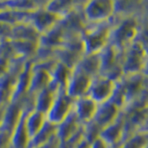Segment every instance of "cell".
<instances>
[{"instance_id":"83f0119b","label":"cell","mask_w":148,"mask_h":148,"mask_svg":"<svg viewBox=\"0 0 148 148\" xmlns=\"http://www.w3.org/2000/svg\"><path fill=\"white\" fill-rule=\"evenodd\" d=\"M16 57L34 60L38 49V43L32 41H11Z\"/></svg>"},{"instance_id":"ac0fdd59","label":"cell","mask_w":148,"mask_h":148,"mask_svg":"<svg viewBox=\"0 0 148 148\" xmlns=\"http://www.w3.org/2000/svg\"><path fill=\"white\" fill-rule=\"evenodd\" d=\"M23 113L22 108L18 101H11L10 103L8 104L6 106V110H5L4 119L2 126L0 129L8 131L9 132H13L14 128L16 127L18 122L20 121Z\"/></svg>"},{"instance_id":"9a60e30c","label":"cell","mask_w":148,"mask_h":148,"mask_svg":"<svg viewBox=\"0 0 148 148\" xmlns=\"http://www.w3.org/2000/svg\"><path fill=\"white\" fill-rule=\"evenodd\" d=\"M100 138L109 147L119 146L123 140V119L121 115L112 124L102 130Z\"/></svg>"},{"instance_id":"f1b7e54d","label":"cell","mask_w":148,"mask_h":148,"mask_svg":"<svg viewBox=\"0 0 148 148\" xmlns=\"http://www.w3.org/2000/svg\"><path fill=\"white\" fill-rule=\"evenodd\" d=\"M47 121L46 116L37 110H32V112L25 116V126L30 138L34 136L38 132L45 123Z\"/></svg>"},{"instance_id":"30bf717a","label":"cell","mask_w":148,"mask_h":148,"mask_svg":"<svg viewBox=\"0 0 148 148\" xmlns=\"http://www.w3.org/2000/svg\"><path fill=\"white\" fill-rule=\"evenodd\" d=\"M85 1L80 0L78 6L66 16L61 18L59 23L65 31V34L82 35L84 32L87 22L82 12V7Z\"/></svg>"},{"instance_id":"ffe728a7","label":"cell","mask_w":148,"mask_h":148,"mask_svg":"<svg viewBox=\"0 0 148 148\" xmlns=\"http://www.w3.org/2000/svg\"><path fill=\"white\" fill-rule=\"evenodd\" d=\"M39 38L40 34L28 21L11 27L9 36L11 41H32L38 43Z\"/></svg>"},{"instance_id":"ba28073f","label":"cell","mask_w":148,"mask_h":148,"mask_svg":"<svg viewBox=\"0 0 148 148\" xmlns=\"http://www.w3.org/2000/svg\"><path fill=\"white\" fill-rule=\"evenodd\" d=\"M116 87V83L103 75H97L92 79L87 96L94 100L97 105L110 100Z\"/></svg>"},{"instance_id":"d6986e66","label":"cell","mask_w":148,"mask_h":148,"mask_svg":"<svg viewBox=\"0 0 148 148\" xmlns=\"http://www.w3.org/2000/svg\"><path fill=\"white\" fill-rule=\"evenodd\" d=\"M58 91L59 89H58L52 83H50L44 90H42L38 94H36L34 110L39 111L41 113H44L46 116V113L50 109Z\"/></svg>"},{"instance_id":"f35d334b","label":"cell","mask_w":148,"mask_h":148,"mask_svg":"<svg viewBox=\"0 0 148 148\" xmlns=\"http://www.w3.org/2000/svg\"><path fill=\"white\" fill-rule=\"evenodd\" d=\"M57 50L47 48V47H44V46H41L38 45V49H37L34 59L32 60V61L34 62L45 61V60L56 58V53H57Z\"/></svg>"},{"instance_id":"8992f818","label":"cell","mask_w":148,"mask_h":148,"mask_svg":"<svg viewBox=\"0 0 148 148\" xmlns=\"http://www.w3.org/2000/svg\"><path fill=\"white\" fill-rule=\"evenodd\" d=\"M82 12L87 23L106 22L114 15V0H86Z\"/></svg>"},{"instance_id":"d4e9b609","label":"cell","mask_w":148,"mask_h":148,"mask_svg":"<svg viewBox=\"0 0 148 148\" xmlns=\"http://www.w3.org/2000/svg\"><path fill=\"white\" fill-rule=\"evenodd\" d=\"M56 136H57V125L51 123L47 120L40 131L31 138L29 148L39 147Z\"/></svg>"},{"instance_id":"1f68e13d","label":"cell","mask_w":148,"mask_h":148,"mask_svg":"<svg viewBox=\"0 0 148 148\" xmlns=\"http://www.w3.org/2000/svg\"><path fill=\"white\" fill-rule=\"evenodd\" d=\"M30 13L15 10V9L5 8L0 11V22L4 24L13 27L20 23L28 21Z\"/></svg>"},{"instance_id":"8d00e7d4","label":"cell","mask_w":148,"mask_h":148,"mask_svg":"<svg viewBox=\"0 0 148 148\" xmlns=\"http://www.w3.org/2000/svg\"><path fill=\"white\" fill-rule=\"evenodd\" d=\"M83 141H84V137H83V125H82V128L77 132L74 133L72 136L69 137L64 141L59 142L58 148H77Z\"/></svg>"},{"instance_id":"484cf974","label":"cell","mask_w":148,"mask_h":148,"mask_svg":"<svg viewBox=\"0 0 148 148\" xmlns=\"http://www.w3.org/2000/svg\"><path fill=\"white\" fill-rule=\"evenodd\" d=\"M79 3L80 0H54V1L47 0L45 7L50 12L56 14L60 18H63L72 11Z\"/></svg>"},{"instance_id":"44dd1931","label":"cell","mask_w":148,"mask_h":148,"mask_svg":"<svg viewBox=\"0 0 148 148\" xmlns=\"http://www.w3.org/2000/svg\"><path fill=\"white\" fill-rule=\"evenodd\" d=\"M92 79L100 74V61L98 54H83L74 68Z\"/></svg>"},{"instance_id":"cb8c5ba5","label":"cell","mask_w":148,"mask_h":148,"mask_svg":"<svg viewBox=\"0 0 148 148\" xmlns=\"http://www.w3.org/2000/svg\"><path fill=\"white\" fill-rule=\"evenodd\" d=\"M50 83L51 76L49 72L43 71V69L32 68V75L28 92H31L32 95H36L42 90H44L45 88L47 87Z\"/></svg>"},{"instance_id":"f6af8a7d","label":"cell","mask_w":148,"mask_h":148,"mask_svg":"<svg viewBox=\"0 0 148 148\" xmlns=\"http://www.w3.org/2000/svg\"><path fill=\"white\" fill-rule=\"evenodd\" d=\"M89 147H90V145H89V143H86L85 141H83L77 148H89Z\"/></svg>"},{"instance_id":"bcb514c9","label":"cell","mask_w":148,"mask_h":148,"mask_svg":"<svg viewBox=\"0 0 148 148\" xmlns=\"http://www.w3.org/2000/svg\"><path fill=\"white\" fill-rule=\"evenodd\" d=\"M6 8V5H5V0H0V11Z\"/></svg>"},{"instance_id":"b9f144b4","label":"cell","mask_w":148,"mask_h":148,"mask_svg":"<svg viewBox=\"0 0 148 148\" xmlns=\"http://www.w3.org/2000/svg\"><path fill=\"white\" fill-rule=\"evenodd\" d=\"M9 61L10 60L0 58V77H2L5 73L8 72L9 67Z\"/></svg>"},{"instance_id":"2e32d148","label":"cell","mask_w":148,"mask_h":148,"mask_svg":"<svg viewBox=\"0 0 148 148\" xmlns=\"http://www.w3.org/2000/svg\"><path fill=\"white\" fill-rule=\"evenodd\" d=\"M18 76L20 74L8 69V72L0 77V105L7 106L13 100Z\"/></svg>"},{"instance_id":"7402d4cb","label":"cell","mask_w":148,"mask_h":148,"mask_svg":"<svg viewBox=\"0 0 148 148\" xmlns=\"http://www.w3.org/2000/svg\"><path fill=\"white\" fill-rule=\"evenodd\" d=\"M25 116L26 114L22 115L20 121L13 130L9 148H29L31 138L25 126Z\"/></svg>"},{"instance_id":"e575fe53","label":"cell","mask_w":148,"mask_h":148,"mask_svg":"<svg viewBox=\"0 0 148 148\" xmlns=\"http://www.w3.org/2000/svg\"><path fill=\"white\" fill-rule=\"evenodd\" d=\"M148 147V132H139L126 139L119 148H146Z\"/></svg>"},{"instance_id":"e0dca14e","label":"cell","mask_w":148,"mask_h":148,"mask_svg":"<svg viewBox=\"0 0 148 148\" xmlns=\"http://www.w3.org/2000/svg\"><path fill=\"white\" fill-rule=\"evenodd\" d=\"M65 38V31L58 22L52 29L40 35L38 45L51 49H58L61 47Z\"/></svg>"},{"instance_id":"5b68a950","label":"cell","mask_w":148,"mask_h":148,"mask_svg":"<svg viewBox=\"0 0 148 148\" xmlns=\"http://www.w3.org/2000/svg\"><path fill=\"white\" fill-rule=\"evenodd\" d=\"M100 61V75L117 83L124 76L121 68V51L108 45L98 53Z\"/></svg>"},{"instance_id":"7c38bea8","label":"cell","mask_w":148,"mask_h":148,"mask_svg":"<svg viewBox=\"0 0 148 148\" xmlns=\"http://www.w3.org/2000/svg\"><path fill=\"white\" fill-rule=\"evenodd\" d=\"M114 14L119 17L142 16L148 14L147 0H117L114 1Z\"/></svg>"},{"instance_id":"4fadbf2b","label":"cell","mask_w":148,"mask_h":148,"mask_svg":"<svg viewBox=\"0 0 148 148\" xmlns=\"http://www.w3.org/2000/svg\"><path fill=\"white\" fill-rule=\"evenodd\" d=\"M97 106L98 105L89 96H83L74 100L73 112L81 124L85 125L94 119Z\"/></svg>"},{"instance_id":"74e56055","label":"cell","mask_w":148,"mask_h":148,"mask_svg":"<svg viewBox=\"0 0 148 148\" xmlns=\"http://www.w3.org/2000/svg\"><path fill=\"white\" fill-rule=\"evenodd\" d=\"M0 58H6L8 60H11L16 58L11 40L5 39L0 41Z\"/></svg>"},{"instance_id":"7dc6e473","label":"cell","mask_w":148,"mask_h":148,"mask_svg":"<svg viewBox=\"0 0 148 148\" xmlns=\"http://www.w3.org/2000/svg\"><path fill=\"white\" fill-rule=\"evenodd\" d=\"M119 146H114V147H111V148H119Z\"/></svg>"},{"instance_id":"3957f363","label":"cell","mask_w":148,"mask_h":148,"mask_svg":"<svg viewBox=\"0 0 148 148\" xmlns=\"http://www.w3.org/2000/svg\"><path fill=\"white\" fill-rule=\"evenodd\" d=\"M148 53L147 45L139 41L121 51V68L124 75L145 73L147 74Z\"/></svg>"},{"instance_id":"52a82bcc","label":"cell","mask_w":148,"mask_h":148,"mask_svg":"<svg viewBox=\"0 0 148 148\" xmlns=\"http://www.w3.org/2000/svg\"><path fill=\"white\" fill-rule=\"evenodd\" d=\"M74 100L69 97L65 90H59L56 98L46 113V119L49 122L58 125L72 112Z\"/></svg>"},{"instance_id":"ab89813d","label":"cell","mask_w":148,"mask_h":148,"mask_svg":"<svg viewBox=\"0 0 148 148\" xmlns=\"http://www.w3.org/2000/svg\"><path fill=\"white\" fill-rule=\"evenodd\" d=\"M11 27L0 22V41L5 39H9L10 36Z\"/></svg>"},{"instance_id":"5bb4252c","label":"cell","mask_w":148,"mask_h":148,"mask_svg":"<svg viewBox=\"0 0 148 148\" xmlns=\"http://www.w3.org/2000/svg\"><path fill=\"white\" fill-rule=\"evenodd\" d=\"M120 113H121V109L119 108L111 101H108L106 103L98 105L92 121H95L103 130L108 125L115 122L119 119Z\"/></svg>"},{"instance_id":"7bdbcfd3","label":"cell","mask_w":148,"mask_h":148,"mask_svg":"<svg viewBox=\"0 0 148 148\" xmlns=\"http://www.w3.org/2000/svg\"><path fill=\"white\" fill-rule=\"evenodd\" d=\"M89 148H111V147H109L108 145H106V143L102 140L101 138H98L95 142L90 143Z\"/></svg>"},{"instance_id":"603a6c76","label":"cell","mask_w":148,"mask_h":148,"mask_svg":"<svg viewBox=\"0 0 148 148\" xmlns=\"http://www.w3.org/2000/svg\"><path fill=\"white\" fill-rule=\"evenodd\" d=\"M82 125L79 121V119L74 114L73 110L63 121L57 125V137L59 142L64 141L69 137L72 136L82 128Z\"/></svg>"},{"instance_id":"9c48e42d","label":"cell","mask_w":148,"mask_h":148,"mask_svg":"<svg viewBox=\"0 0 148 148\" xmlns=\"http://www.w3.org/2000/svg\"><path fill=\"white\" fill-rule=\"evenodd\" d=\"M45 6L31 12L29 14V18H28L27 21L39 32L40 35L51 30L61 20L60 17L47 10Z\"/></svg>"},{"instance_id":"60d3db41","label":"cell","mask_w":148,"mask_h":148,"mask_svg":"<svg viewBox=\"0 0 148 148\" xmlns=\"http://www.w3.org/2000/svg\"><path fill=\"white\" fill-rule=\"evenodd\" d=\"M59 146V140L58 138L56 136L53 139H51L50 141H48L47 143H44L41 146L37 147V148H58Z\"/></svg>"},{"instance_id":"d590c367","label":"cell","mask_w":148,"mask_h":148,"mask_svg":"<svg viewBox=\"0 0 148 148\" xmlns=\"http://www.w3.org/2000/svg\"><path fill=\"white\" fill-rule=\"evenodd\" d=\"M101 132L102 129L92 120L91 122L83 125V137H84V141L90 145L92 142H95L98 138H100Z\"/></svg>"},{"instance_id":"6da1fadb","label":"cell","mask_w":148,"mask_h":148,"mask_svg":"<svg viewBox=\"0 0 148 148\" xmlns=\"http://www.w3.org/2000/svg\"><path fill=\"white\" fill-rule=\"evenodd\" d=\"M108 21L111 25L109 45L123 51L137 40L142 26L148 21V14L132 17H119L114 14Z\"/></svg>"},{"instance_id":"7a4b0ae2","label":"cell","mask_w":148,"mask_h":148,"mask_svg":"<svg viewBox=\"0 0 148 148\" xmlns=\"http://www.w3.org/2000/svg\"><path fill=\"white\" fill-rule=\"evenodd\" d=\"M147 89L148 74L124 75L121 80L116 83L114 92L109 101L122 110L130 102L147 92Z\"/></svg>"},{"instance_id":"f546056e","label":"cell","mask_w":148,"mask_h":148,"mask_svg":"<svg viewBox=\"0 0 148 148\" xmlns=\"http://www.w3.org/2000/svg\"><path fill=\"white\" fill-rule=\"evenodd\" d=\"M31 75H32V60H29L27 62L24 69L18 77L15 94L13 96V100H18L24 95H26L29 90L30 86V81H31Z\"/></svg>"},{"instance_id":"836d02e7","label":"cell","mask_w":148,"mask_h":148,"mask_svg":"<svg viewBox=\"0 0 148 148\" xmlns=\"http://www.w3.org/2000/svg\"><path fill=\"white\" fill-rule=\"evenodd\" d=\"M61 47L80 55L84 54V46L82 35L80 34H65V38Z\"/></svg>"},{"instance_id":"4316f807","label":"cell","mask_w":148,"mask_h":148,"mask_svg":"<svg viewBox=\"0 0 148 148\" xmlns=\"http://www.w3.org/2000/svg\"><path fill=\"white\" fill-rule=\"evenodd\" d=\"M72 69L66 67L65 65L58 62L56 67L51 71V83L59 90H65L69 82V79L71 75Z\"/></svg>"},{"instance_id":"4dcf8cb0","label":"cell","mask_w":148,"mask_h":148,"mask_svg":"<svg viewBox=\"0 0 148 148\" xmlns=\"http://www.w3.org/2000/svg\"><path fill=\"white\" fill-rule=\"evenodd\" d=\"M47 0H5L6 8L31 13L45 5Z\"/></svg>"},{"instance_id":"ee69618b","label":"cell","mask_w":148,"mask_h":148,"mask_svg":"<svg viewBox=\"0 0 148 148\" xmlns=\"http://www.w3.org/2000/svg\"><path fill=\"white\" fill-rule=\"evenodd\" d=\"M6 106L4 105H0V128L2 126L3 119H4V115H5V110H6Z\"/></svg>"},{"instance_id":"d6a6232c","label":"cell","mask_w":148,"mask_h":148,"mask_svg":"<svg viewBox=\"0 0 148 148\" xmlns=\"http://www.w3.org/2000/svg\"><path fill=\"white\" fill-rule=\"evenodd\" d=\"M82 56V55L74 53L69 50L60 47L57 50V53H56V59L58 60V62L73 69L77 66V64L79 62V60L81 59Z\"/></svg>"},{"instance_id":"277c9868","label":"cell","mask_w":148,"mask_h":148,"mask_svg":"<svg viewBox=\"0 0 148 148\" xmlns=\"http://www.w3.org/2000/svg\"><path fill=\"white\" fill-rule=\"evenodd\" d=\"M111 25L109 21L87 23L82 38L85 54H98L109 44Z\"/></svg>"},{"instance_id":"8fae6325","label":"cell","mask_w":148,"mask_h":148,"mask_svg":"<svg viewBox=\"0 0 148 148\" xmlns=\"http://www.w3.org/2000/svg\"><path fill=\"white\" fill-rule=\"evenodd\" d=\"M92 78L76 69H72L71 75L69 79L67 86L65 88L67 95L76 100L83 96H87Z\"/></svg>"}]
</instances>
